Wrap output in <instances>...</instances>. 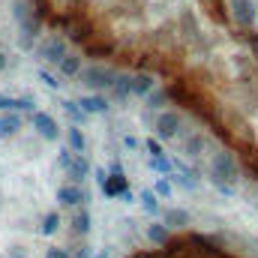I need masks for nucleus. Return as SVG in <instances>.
<instances>
[{"mask_svg": "<svg viewBox=\"0 0 258 258\" xmlns=\"http://www.w3.org/2000/svg\"><path fill=\"white\" fill-rule=\"evenodd\" d=\"M6 66H9V57H6V54H3V51H0V72H3V69H6Z\"/></svg>", "mask_w": 258, "mask_h": 258, "instance_id": "nucleus-36", "label": "nucleus"}, {"mask_svg": "<svg viewBox=\"0 0 258 258\" xmlns=\"http://www.w3.org/2000/svg\"><path fill=\"white\" fill-rule=\"evenodd\" d=\"M147 240L153 243V246H165V243H171V228L159 219V222H150L147 225Z\"/></svg>", "mask_w": 258, "mask_h": 258, "instance_id": "nucleus-17", "label": "nucleus"}, {"mask_svg": "<svg viewBox=\"0 0 258 258\" xmlns=\"http://www.w3.org/2000/svg\"><path fill=\"white\" fill-rule=\"evenodd\" d=\"M93 177H96V183L102 186V183H105V177H108V168H96V171H93Z\"/></svg>", "mask_w": 258, "mask_h": 258, "instance_id": "nucleus-33", "label": "nucleus"}, {"mask_svg": "<svg viewBox=\"0 0 258 258\" xmlns=\"http://www.w3.org/2000/svg\"><path fill=\"white\" fill-rule=\"evenodd\" d=\"M21 126H24L21 111H0V138H12V135H18Z\"/></svg>", "mask_w": 258, "mask_h": 258, "instance_id": "nucleus-14", "label": "nucleus"}, {"mask_svg": "<svg viewBox=\"0 0 258 258\" xmlns=\"http://www.w3.org/2000/svg\"><path fill=\"white\" fill-rule=\"evenodd\" d=\"M63 171H66V180H69V183H84L87 174H90V165H87V159H84L81 153H72L69 162L63 165Z\"/></svg>", "mask_w": 258, "mask_h": 258, "instance_id": "nucleus-11", "label": "nucleus"}, {"mask_svg": "<svg viewBox=\"0 0 258 258\" xmlns=\"http://www.w3.org/2000/svg\"><path fill=\"white\" fill-rule=\"evenodd\" d=\"M93 255V249L87 246V243H81V246H75L72 252H69V258H90Z\"/></svg>", "mask_w": 258, "mask_h": 258, "instance_id": "nucleus-31", "label": "nucleus"}, {"mask_svg": "<svg viewBox=\"0 0 258 258\" xmlns=\"http://www.w3.org/2000/svg\"><path fill=\"white\" fill-rule=\"evenodd\" d=\"M66 51H69V42H66L63 36H57V33H54V36H45V39L39 42V57H42L45 63L57 66V60L63 57Z\"/></svg>", "mask_w": 258, "mask_h": 258, "instance_id": "nucleus-6", "label": "nucleus"}, {"mask_svg": "<svg viewBox=\"0 0 258 258\" xmlns=\"http://www.w3.org/2000/svg\"><path fill=\"white\" fill-rule=\"evenodd\" d=\"M138 201H141V207H144L150 216H159V210H162V207H159V201H162V198L153 192V186H150V189H141Z\"/></svg>", "mask_w": 258, "mask_h": 258, "instance_id": "nucleus-22", "label": "nucleus"}, {"mask_svg": "<svg viewBox=\"0 0 258 258\" xmlns=\"http://www.w3.org/2000/svg\"><path fill=\"white\" fill-rule=\"evenodd\" d=\"M39 231H42L45 237H51V234H57V231H60V213H57V210H51V213H45V216H42V225H39Z\"/></svg>", "mask_w": 258, "mask_h": 258, "instance_id": "nucleus-25", "label": "nucleus"}, {"mask_svg": "<svg viewBox=\"0 0 258 258\" xmlns=\"http://www.w3.org/2000/svg\"><path fill=\"white\" fill-rule=\"evenodd\" d=\"M108 93H111L114 102H126L129 96H132V72L117 69V72H114V81H111V87H108Z\"/></svg>", "mask_w": 258, "mask_h": 258, "instance_id": "nucleus-12", "label": "nucleus"}, {"mask_svg": "<svg viewBox=\"0 0 258 258\" xmlns=\"http://www.w3.org/2000/svg\"><path fill=\"white\" fill-rule=\"evenodd\" d=\"M159 216H162V222H165L171 231H183V228L192 225V213L183 210V207H165V210H159Z\"/></svg>", "mask_w": 258, "mask_h": 258, "instance_id": "nucleus-10", "label": "nucleus"}, {"mask_svg": "<svg viewBox=\"0 0 258 258\" xmlns=\"http://www.w3.org/2000/svg\"><path fill=\"white\" fill-rule=\"evenodd\" d=\"M108 174H126V171H123V165H120V162L114 159V162L108 165Z\"/></svg>", "mask_w": 258, "mask_h": 258, "instance_id": "nucleus-34", "label": "nucleus"}, {"mask_svg": "<svg viewBox=\"0 0 258 258\" xmlns=\"http://www.w3.org/2000/svg\"><path fill=\"white\" fill-rule=\"evenodd\" d=\"M180 30H183V36H189V39H201V30H198V21H195L192 12H183L180 15Z\"/></svg>", "mask_w": 258, "mask_h": 258, "instance_id": "nucleus-24", "label": "nucleus"}, {"mask_svg": "<svg viewBox=\"0 0 258 258\" xmlns=\"http://www.w3.org/2000/svg\"><path fill=\"white\" fill-rule=\"evenodd\" d=\"M99 189H102V195H108V198H117V195H123V189H129L126 174H108V177H105V183H102Z\"/></svg>", "mask_w": 258, "mask_h": 258, "instance_id": "nucleus-18", "label": "nucleus"}, {"mask_svg": "<svg viewBox=\"0 0 258 258\" xmlns=\"http://www.w3.org/2000/svg\"><path fill=\"white\" fill-rule=\"evenodd\" d=\"M210 183L219 189L222 195H234L237 192V180H240V165L234 159L231 150H216L210 156Z\"/></svg>", "mask_w": 258, "mask_h": 258, "instance_id": "nucleus-1", "label": "nucleus"}, {"mask_svg": "<svg viewBox=\"0 0 258 258\" xmlns=\"http://www.w3.org/2000/svg\"><path fill=\"white\" fill-rule=\"evenodd\" d=\"M15 111H36V99H33V96H21V99H15Z\"/></svg>", "mask_w": 258, "mask_h": 258, "instance_id": "nucleus-28", "label": "nucleus"}, {"mask_svg": "<svg viewBox=\"0 0 258 258\" xmlns=\"http://www.w3.org/2000/svg\"><path fill=\"white\" fill-rule=\"evenodd\" d=\"M204 147H207V135H201V132H192V135L183 141V156H189V159H198V156L204 153Z\"/></svg>", "mask_w": 258, "mask_h": 258, "instance_id": "nucleus-19", "label": "nucleus"}, {"mask_svg": "<svg viewBox=\"0 0 258 258\" xmlns=\"http://www.w3.org/2000/svg\"><path fill=\"white\" fill-rule=\"evenodd\" d=\"M39 78L45 81V87H51V90H60V81L51 75V72H45V69H39Z\"/></svg>", "mask_w": 258, "mask_h": 258, "instance_id": "nucleus-29", "label": "nucleus"}, {"mask_svg": "<svg viewBox=\"0 0 258 258\" xmlns=\"http://www.w3.org/2000/svg\"><path fill=\"white\" fill-rule=\"evenodd\" d=\"M168 96H171V93H168V87H153V90L144 96V102H147V108H150V111H162V108H165V102H168Z\"/></svg>", "mask_w": 258, "mask_h": 258, "instance_id": "nucleus-20", "label": "nucleus"}, {"mask_svg": "<svg viewBox=\"0 0 258 258\" xmlns=\"http://www.w3.org/2000/svg\"><path fill=\"white\" fill-rule=\"evenodd\" d=\"M15 21H18V27H21V48H33V39L39 36V30H42V18H39V12H33L24 0H18L15 3Z\"/></svg>", "mask_w": 258, "mask_h": 258, "instance_id": "nucleus-2", "label": "nucleus"}, {"mask_svg": "<svg viewBox=\"0 0 258 258\" xmlns=\"http://www.w3.org/2000/svg\"><path fill=\"white\" fill-rule=\"evenodd\" d=\"M45 258H69V249H63V246H51V249H45Z\"/></svg>", "mask_w": 258, "mask_h": 258, "instance_id": "nucleus-32", "label": "nucleus"}, {"mask_svg": "<svg viewBox=\"0 0 258 258\" xmlns=\"http://www.w3.org/2000/svg\"><path fill=\"white\" fill-rule=\"evenodd\" d=\"M180 129H183V117L177 111H171V108H162L156 114V120H153V132H156L159 141H174L180 135Z\"/></svg>", "mask_w": 258, "mask_h": 258, "instance_id": "nucleus-4", "label": "nucleus"}, {"mask_svg": "<svg viewBox=\"0 0 258 258\" xmlns=\"http://www.w3.org/2000/svg\"><path fill=\"white\" fill-rule=\"evenodd\" d=\"M150 168L159 171V174H171V171H174V162L162 153V156H150Z\"/></svg>", "mask_w": 258, "mask_h": 258, "instance_id": "nucleus-27", "label": "nucleus"}, {"mask_svg": "<svg viewBox=\"0 0 258 258\" xmlns=\"http://www.w3.org/2000/svg\"><path fill=\"white\" fill-rule=\"evenodd\" d=\"M255 3L252 0H231V21L240 27V30H249L255 27Z\"/></svg>", "mask_w": 258, "mask_h": 258, "instance_id": "nucleus-7", "label": "nucleus"}, {"mask_svg": "<svg viewBox=\"0 0 258 258\" xmlns=\"http://www.w3.org/2000/svg\"><path fill=\"white\" fill-rule=\"evenodd\" d=\"M78 105H81V111H84L87 117H93V114H108V111H111V99L102 96V93H84V96L78 99Z\"/></svg>", "mask_w": 258, "mask_h": 258, "instance_id": "nucleus-9", "label": "nucleus"}, {"mask_svg": "<svg viewBox=\"0 0 258 258\" xmlns=\"http://www.w3.org/2000/svg\"><path fill=\"white\" fill-rule=\"evenodd\" d=\"M12 258H24V249L21 246H12Z\"/></svg>", "mask_w": 258, "mask_h": 258, "instance_id": "nucleus-37", "label": "nucleus"}, {"mask_svg": "<svg viewBox=\"0 0 258 258\" xmlns=\"http://www.w3.org/2000/svg\"><path fill=\"white\" fill-rule=\"evenodd\" d=\"M114 72H117V69H111V66L90 63V66H81L78 78H81V84H84L90 93H105V90L111 87V81H114Z\"/></svg>", "mask_w": 258, "mask_h": 258, "instance_id": "nucleus-3", "label": "nucleus"}, {"mask_svg": "<svg viewBox=\"0 0 258 258\" xmlns=\"http://www.w3.org/2000/svg\"><path fill=\"white\" fill-rule=\"evenodd\" d=\"M90 228H93V216H90V210H87L84 204L75 207V216L69 219V231H72L75 237H87Z\"/></svg>", "mask_w": 258, "mask_h": 258, "instance_id": "nucleus-13", "label": "nucleus"}, {"mask_svg": "<svg viewBox=\"0 0 258 258\" xmlns=\"http://www.w3.org/2000/svg\"><path fill=\"white\" fill-rule=\"evenodd\" d=\"M66 147H69V150H75V153H84L87 141H84V132H81L78 123H72V126L66 129Z\"/></svg>", "mask_w": 258, "mask_h": 258, "instance_id": "nucleus-21", "label": "nucleus"}, {"mask_svg": "<svg viewBox=\"0 0 258 258\" xmlns=\"http://www.w3.org/2000/svg\"><path fill=\"white\" fill-rule=\"evenodd\" d=\"M153 192L159 195V198H171V192H174V183L168 180V174H162V177H156V183H153Z\"/></svg>", "mask_w": 258, "mask_h": 258, "instance_id": "nucleus-26", "label": "nucleus"}, {"mask_svg": "<svg viewBox=\"0 0 258 258\" xmlns=\"http://www.w3.org/2000/svg\"><path fill=\"white\" fill-rule=\"evenodd\" d=\"M120 198H123L126 204H132V198H135V195H132V189H123V195H120Z\"/></svg>", "mask_w": 258, "mask_h": 258, "instance_id": "nucleus-35", "label": "nucleus"}, {"mask_svg": "<svg viewBox=\"0 0 258 258\" xmlns=\"http://www.w3.org/2000/svg\"><path fill=\"white\" fill-rule=\"evenodd\" d=\"M60 105H63V114L69 117V120H72V123H78V126H81V123L87 120V114L81 111V105H78V99H63Z\"/></svg>", "mask_w": 258, "mask_h": 258, "instance_id": "nucleus-23", "label": "nucleus"}, {"mask_svg": "<svg viewBox=\"0 0 258 258\" xmlns=\"http://www.w3.org/2000/svg\"><path fill=\"white\" fill-rule=\"evenodd\" d=\"M30 126L36 129V135L45 138V141H57V138H60L57 120H54L51 114H45V111H30Z\"/></svg>", "mask_w": 258, "mask_h": 258, "instance_id": "nucleus-5", "label": "nucleus"}, {"mask_svg": "<svg viewBox=\"0 0 258 258\" xmlns=\"http://www.w3.org/2000/svg\"><path fill=\"white\" fill-rule=\"evenodd\" d=\"M255 24H258V9H255Z\"/></svg>", "mask_w": 258, "mask_h": 258, "instance_id": "nucleus-39", "label": "nucleus"}, {"mask_svg": "<svg viewBox=\"0 0 258 258\" xmlns=\"http://www.w3.org/2000/svg\"><path fill=\"white\" fill-rule=\"evenodd\" d=\"M153 87H156V75L153 72H132V96L144 99Z\"/></svg>", "mask_w": 258, "mask_h": 258, "instance_id": "nucleus-15", "label": "nucleus"}, {"mask_svg": "<svg viewBox=\"0 0 258 258\" xmlns=\"http://www.w3.org/2000/svg\"><path fill=\"white\" fill-rule=\"evenodd\" d=\"M57 72H60L63 78H78V72H81V54L66 51L63 57L57 60Z\"/></svg>", "mask_w": 258, "mask_h": 258, "instance_id": "nucleus-16", "label": "nucleus"}, {"mask_svg": "<svg viewBox=\"0 0 258 258\" xmlns=\"http://www.w3.org/2000/svg\"><path fill=\"white\" fill-rule=\"evenodd\" d=\"M144 147L150 150V156H162V153H165V150H162V144H159V138H147V141H144Z\"/></svg>", "mask_w": 258, "mask_h": 258, "instance_id": "nucleus-30", "label": "nucleus"}, {"mask_svg": "<svg viewBox=\"0 0 258 258\" xmlns=\"http://www.w3.org/2000/svg\"><path fill=\"white\" fill-rule=\"evenodd\" d=\"M90 258H108V249H99L96 255H90Z\"/></svg>", "mask_w": 258, "mask_h": 258, "instance_id": "nucleus-38", "label": "nucleus"}, {"mask_svg": "<svg viewBox=\"0 0 258 258\" xmlns=\"http://www.w3.org/2000/svg\"><path fill=\"white\" fill-rule=\"evenodd\" d=\"M87 201V189L81 183H63L57 189V204L60 207H81Z\"/></svg>", "mask_w": 258, "mask_h": 258, "instance_id": "nucleus-8", "label": "nucleus"}]
</instances>
